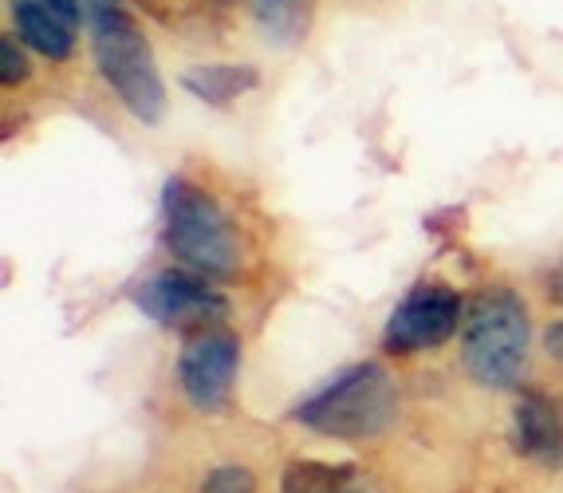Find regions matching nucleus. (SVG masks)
<instances>
[{
	"mask_svg": "<svg viewBox=\"0 0 563 493\" xmlns=\"http://www.w3.org/2000/svg\"><path fill=\"white\" fill-rule=\"evenodd\" d=\"M256 84H261V76L249 64H201L181 72V87L189 96H198L201 103L213 107H229L233 99L249 96Z\"/></svg>",
	"mask_w": 563,
	"mask_h": 493,
	"instance_id": "9d476101",
	"label": "nucleus"
},
{
	"mask_svg": "<svg viewBox=\"0 0 563 493\" xmlns=\"http://www.w3.org/2000/svg\"><path fill=\"white\" fill-rule=\"evenodd\" d=\"M119 0H79V9H84V17L91 20V17H99L103 9H114Z\"/></svg>",
	"mask_w": 563,
	"mask_h": 493,
	"instance_id": "a211bd4d",
	"label": "nucleus"
},
{
	"mask_svg": "<svg viewBox=\"0 0 563 493\" xmlns=\"http://www.w3.org/2000/svg\"><path fill=\"white\" fill-rule=\"evenodd\" d=\"M166 29H206L209 20L225 17L229 0H139Z\"/></svg>",
	"mask_w": 563,
	"mask_h": 493,
	"instance_id": "ddd939ff",
	"label": "nucleus"
},
{
	"mask_svg": "<svg viewBox=\"0 0 563 493\" xmlns=\"http://www.w3.org/2000/svg\"><path fill=\"white\" fill-rule=\"evenodd\" d=\"M548 293H552L555 304H563V261L552 269V276H548Z\"/></svg>",
	"mask_w": 563,
	"mask_h": 493,
	"instance_id": "f3484780",
	"label": "nucleus"
},
{
	"mask_svg": "<svg viewBox=\"0 0 563 493\" xmlns=\"http://www.w3.org/2000/svg\"><path fill=\"white\" fill-rule=\"evenodd\" d=\"M512 446L528 462L560 470L563 465V410L544 391H525L512 415Z\"/></svg>",
	"mask_w": 563,
	"mask_h": 493,
	"instance_id": "1a4fd4ad",
	"label": "nucleus"
},
{
	"mask_svg": "<svg viewBox=\"0 0 563 493\" xmlns=\"http://www.w3.org/2000/svg\"><path fill=\"white\" fill-rule=\"evenodd\" d=\"M532 320L512 288H488L470 308V324L461 336V360L481 387H517L528 368Z\"/></svg>",
	"mask_w": 563,
	"mask_h": 493,
	"instance_id": "f03ea898",
	"label": "nucleus"
},
{
	"mask_svg": "<svg viewBox=\"0 0 563 493\" xmlns=\"http://www.w3.org/2000/svg\"><path fill=\"white\" fill-rule=\"evenodd\" d=\"M29 79V56L16 44V36L0 40V84L4 87H20Z\"/></svg>",
	"mask_w": 563,
	"mask_h": 493,
	"instance_id": "2eb2a0df",
	"label": "nucleus"
},
{
	"mask_svg": "<svg viewBox=\"0 0 563 493\" xmlns=\"http://www.w3.org/2000/svg\"><path fill=\"white\" fill-rule=\"evenodd\" d=\"M241 363V340L229 328H206L189 336L178 355V383L198 410H221Z\"/></svg>",
	"mask_w": 563,
	"mask_h": 493,
	"instance_id": "423d86ee",
	"label": "nucleus"
},
{
	"mask_svg": "<svg viewBox=\"0 0 563 493\" xmlns=\"http://www.w3.org/2000/svg\"><path fill=\"white\" fill-rule=\"evenodd\" d=\"M12 20H16V36L24 48L52 64H64L76 52L84 9L79 0H12Z\"/></svg>",
	"mask_w": 563,
	"mask_h": 493,
	"instance_id": "6e6552de",
	"label": "nucleus"
},
{
	"mask_svg": "<svg viewBox=\"0 0 563 493\" xmlns=\"http://www.w3.org/2000/svg\"><path fill=\"white\" fill-rule=\"evenodd\" d=\"M134 304L151 316L154 324L169 328V332L198 336L206 328H221L229 304L225 296L209 285V276L194 273V269H166L154 273L151 281H142Z\"/></svg>",
	"mask_w": 563,
	"mask_h": 493,
	"instance_id": "39448f33",
	"label": "nucleus"
},
{
	"mask_svg": "<svg viewBox=\"0 0 563 493\" xmlns=\"http://www.w3.org/2000/svg\"><path fill=\"white\" fill-rule=\"evenodd\" d=\"M280 493H371V490L351 470H335V465L316 462V458H296L284 470Z\"/></svg>",
	"mask_w": 563,
	"mask_h": 493,
	"instance_id": "f8f14e48",
	"label": "nucleus"
},
{
	"mask_svg": "<svg viewBox=\"0 0 563 493\" xmlns=\"http://www.w3.org/2000/svg\"><path fill=\"white\" fill-rule=\"evenodd\" d=\"M249 4H253L261 32L280 48L300 44L311 29V17H316V0H249Z\"/></svg>",
	"mask_w": 563,
	"mask_h": 493,
	"instance_id": "9b49d317",
	"label": "nucleus"
},
{
	"mask_svg": "<svg viewBox=\"0 0 563 493\" xmlns=\"http://www.w3.org/2000/svg\"><path fill=\"white\" fill-rule=\"evenodd\" d=\"M398 415V387L378 363H355L296 407V423L323 438L363 442L383 435Z\"/></svg>",
	"mask_w": 563,
	"mask_h": 493,
	"instance_id": "20e7f679",
	"label": "nucleus"
},
{
	"mask_svg": "<svg viewBox=\"0 0 563 493\" xmlns=\"http://www.w3.org/2000/svg\"><path fill=\"white\" fill-rule=\"evenodd\" d=\"M201 493H256V474L241 462L213 465V470L201 478Z\"/></svg>",
	"mask_w": 563,
	"mask_h": 493,
	"instance_id": "4468645a",
	"label": "nucleus"
},
{
	"mask_svg": "<svg viewBox=\"0 0 563 493\" xmlns=\"http://www.w3.org/2000/svg\"><path fill=\"white\" fill-rule=\"evenodd\" d=\"M91 56L103 84L139 123H158L166 114V87L154 64L151 40L142 36L126 9H103L91 17Z\"/></svg>",
	"mask_w": 563,
	"mask_h": 493,
	"instance_id": "7ed1b4c3",
	"label": "nucleus"
},
{
	"mask_svg": "<svg viewBox=\"0 0 563 493\" xmlns=\"http://www.w3.org/2000/svg\"><path fill=\"white\" fill-rule=\"evenodd\" d=\"M461 320V296L445 285H422L413 288L395 316L383 328V348L395 355H410V351H430L442 348Z\"/></svg>",
	"mask_w": 563,
	"mask_h": 493,
	"instance_id": "0eeeda50",
	"label": "nucleus"
},
{
	"mask_svg": "<svg viewBox=\"0 0 563 493\" xmlns=\"http://www.w3.org/2000/svg\"><path fill=\"white\" fill-rule=\"evenodd\" d=\"M162 241L181 265L201 276H233L241 269V241L213 194L186 178L162 186Z\"/></svg>",
	"mask_w": 563,
	"mask_h": 493,
	"instance_id": "f257e3e1",
	"label": "nucleus"
},
{
	"mask_svg": "<svg viewBox=\"0 0 563 493\" xmlns=\"http://www.w3.org/2000/svg\"><path fill=\"white\" fill-rule=\"evenodd\" d=\"M544 348H548V355L563 368V320L552 324V328L544 332Z\"/></svg>",
	"mask_w": 563,
	"mask_h": 493,
	"instance_id": "dca6fc26",
	"label": "nucleus"
}]
</instances>
